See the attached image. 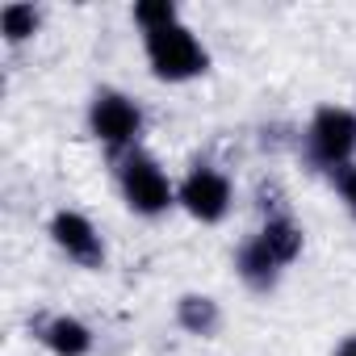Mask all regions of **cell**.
<instances>
[{"label": "cell", "mask_w": 356, "mask_h": 356, "mask_svg": "<svg viewBox=\"0 0 356 356\" xmlns=\"http://www.w3.org/2000/svg\"><path fill=\"white\" fill-rule=\"evenodd\" d=\"M335 356H356V331L339 339V348H335Z\"/></svg>", "instance_id": "obj_14"}, {"label": "cell", "mask_w": 356, "mask_h": 356, "mask_svg": "<svg viewBox=\"0 0 356 356\" xmlns=\"http://www.w3.org/2000/svg\"><path fill=\"white\" fill-rule=\"evenodd\" d=\"M84 122H88V134H92L113 159H122V155L138 151V138H143V130H147V109H143V101H134L126 88L101 84V88L88 97Z\"/></svg>", "instance_id": "obj_2"}, {"label": "cell", "mask_w": 356, "mask_h": 356, "mask_svg": "<svg viewBox=\"0 0 356 356\" xmlns=\"http://www.w3.org/2000/svg\"><path fill=\"white\" fill-rule=\"evenodd\" d=\"M143 59H147L151 80H159V84H193V80L210 76V67H214L206 38L189 22L143 34Z\"/></svg>", "instance_id": "obj_1"}, {"label": "cell", "mask_w": 356, "mask_h": 356, "mask_svg": "<svg viewBox=\"0 0 356 356\" xmlns=\"http://www.w3.org/2000/svg\"><path fill=\"white\" fill-rule=\"evenodd\" d=\"M34 335H38V343H42L51 356H92V352H97V331H92L80 314H67V310L47 314Z\"/></svg>", "instance_id": "obj_7"}, {"label": "cell", "mask_w": 356, "mask_h": 356, "mask_svg": "<svg viewBox=\"0 0 356 356\" xmlns=\"http://www.w3.org/2000/svg\"><path fill=\"white\" fill-rule=\"evenodd\" d=\"M235 277L243 281V289H252V293L264 298V293H277L285 268L273 260V252H268L256 235H248V239L235 248Z\"/></svg>", "instance_id": "obj_9"}, {"label": "cell", "mask_w": 356, "mask_h": 356, "mask_svg": "<svg viewBox=\"0 0 356 356\" xmlns=\"http://www.w3.org/2000/svg\"><path fill=\"white\" fill-rule=\"evenodd\" d=\"M327 185H331L335 202L343 206V214L356 222V159H352V163H343V168H335V172L327 176Z\"/></svg>", "instance_id": "obj_13"}, {"label": "cell", "mask_w": 356, "mask_h": 356, "mask_svg": "<svg viewBox=\"0 0 356 356\" xmlns=\"http://www.w3.org/2000/svg\"><path fill=\"white\" fill-rule=\"evenodd\" d=\"M302 151H306L310 168H318L327 176L335 168L352 163L356 159V109L339 105V101L318 105L302 130Z\"/></svg>", "instance_id": "obj_5"}, {"label": "cell", "mask_w": 356, "mask_h": 356, "mask_svg": "<svg viewBox=\"0 0 356 356\" xmlns=\"http://www.w3.org/2000/svg\"><path fill=\"white\" fill-rule=\"evenodd\" d=\"M47 235H51L55 252H59L67 264L84 268V273H101V268L109 264V243H105L101 227H97L84 210H76V206H59V210L47 218Z\"/></svg>", "instance_id": "obj_6"}, {"label": "cell", "mask_w": 356, "mask_h": 356, "mask_svg": "<svg viewBox=\"0 0 356 356\" xmlns=\"http://www.w3.org/2000/svg\"><path fill=\"white\" fill-rule=\"evenodd\" d=\"M118 193H122V206L134 218H147V222H155V218L176 210V181L168 176V168L143 147L118 159Z\"/></svg>", "instance_id": "obj_3"}, {"label": "cell", "mask_w": 356, "mask_h": 356, "mask_svg": "<svg viewBox=\"0 0 356 356\" xmlns=\"http://www.w3.org/2000/svg\"><path fill=\"white\" fill-rule=\"evenodd\" d=\"M176 210H185L202 227H218L235 210V181L214 159H193L189 172L176 181Z\"/></svg>", "instance_id": "obj_4"}, {"label": "cell", "mask_w": 356, "mask_h": 356, "mask_svg": "<svg viewBox=\"0 0 356 356\" xmlns=\"http://www.w3.org/2000/svg\"><path fill=\"white\" fill-rule=\"evenodd\" d=\"M130 22H134V30L143 38V34L168 30V26L185 22V17H181V5H176V0H134V5H130Z\"/></svg>", "instance_id": "obj_12"}, {"label": "cell", "mask_w": 356, "mask_h": 356, "mask_svg": "<svg viewBox=\"0 0 356 356\" xmlns=\"http://www.w3.org/2000/svg\"><path fill=\"white\" fill-rule=\"evenodd\" d=\"M42 22H47V13L38 5H30V0H9V5L0 9V38H5V47H26L42 34Z\"/></svg>", "instance_id": "obj_11"}, {"label": "cell", "mask_w": 356, "mask_h": 356, "mask_svg": "<svg viewBox=\"0 0 356 356\" xmlns=\"http://www.w3.org/2000/svg\"><path fill=\"white\" fill-rule=\"evenodd\" d=\"M222 318H227L222 302L214 293H202V289H185L172 302V323L185 335H193V339H214L222 331Z\"/></svg>", "instance_id": "obj_8"}, {"label": "cell", "mask_w": 356, "mask_h": 356, "mask_svg": "<svg viewBox=\"0 0 356 356\" xmlns=\"http://www.w3.org/2000/svg\"><path fill=\"white\" fill-rule=\"evenodd\" d=\"M256 239L273 252V260L289 273L298 260H302V252H306V227L289 214V210H277V214H264V222H260V231H256Z\"/></svg>", "instance_id": "obj_10"}]
</instances>
